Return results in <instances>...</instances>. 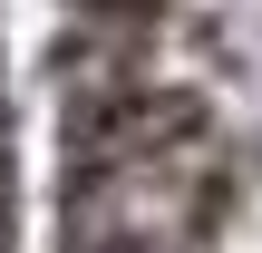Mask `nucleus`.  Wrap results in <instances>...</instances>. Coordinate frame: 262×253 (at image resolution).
<instances>
[{
    "label": "nucleus",
    "mask_w": 262,
    "mask_h": 253,
    "mask_svg": "<svg viewBox=\"0 0 262 253\" xmlns=\"http://www.w3.org/2000/svg\"><path fill=\"white\" fill-rule=\"evenodd\" d=\"M58 10H68V20H107V29H146V39H156L185 0H58Z\"/></svg>",
    "instance_id": "1"
}]
</instances>
